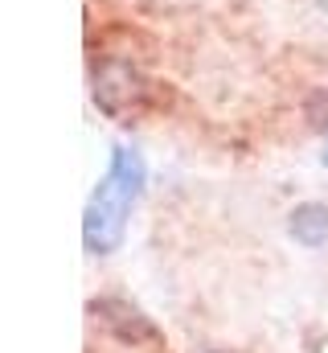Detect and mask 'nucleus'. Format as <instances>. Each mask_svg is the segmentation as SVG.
I'll return each mask as SVG.
<instances>
[{
	"mask_svg": "<svg viewBox=\"0 0 328 353\" xmlns=\"http://www.w3.org/2000/svg\"><path fill=\"white\" fill-rule=\"evenodd\" d=\"M140 181H144L140 161H136L127 148H119L115 161H111V173L99 185V193L90 197V210H86V247H90V251H111V247L119 243V234H123V214H127V205H132Z\"/></svg>",
	"mask_w": 328,
	"mask_h": 353,
	"instance_id": "nucleus-1",
	"label": "nucleus"
},
{
	"mask_svg": "<svg viewBox=\"0 0 328 353\" xmlns=\"http://www.w3.org/2000/svg\"><path fill=\"white\" fill-rule=\"evenodd\" d=\"M140 94H144V87H140L136 70L123 66V62H107V66L94 74V99H99V107H103L107 115H123V111H132Z\"/></svg>",
	"mask_w": 328,
	"mask_h": 353,
	"instance_id": "nucleus-2",
	"label": "nucleus"
},
{
	"mask_svg": "<svg viewBox=\"0 0 328 353\" xmlns=\"http://www.w3.org/2000/svg\"><path fill=\"white\" fill-rule=\"evenodd\" d=\"M291 234L304 243V247H320L328 239V210L325 205H300L296 214H291Z\"/></svg>",
	"mask_w": 328,
	"mask_h": 353,
	"instance_id": "nucleus-3",
	"label": "nucleus"
},
{
	"mask_svg": "<svg viewBox=\"0 0 328 353\" xmlns=\"http://www.w3.org/2000/svg\"><path fill=\"white\" fill-rule=\"evenodd\" d=\"M320 8H328V0H320Z\"/></svg>",
	"mask_w": 328,
	"mask_h": 353,
	"instance_id": "nucleus-4",
	"label": "nucleus"
},
{
	"mask_svg": "<svg viewBox=\"0 0 328 353\" xmlns=\"http://www.w3.org/2000/svg\"><path fill=\"white\" fill-rule=\"evenodd\" d=\"M325 165H328V152H325Z\"/></svg>",
	"mask_w": 328,
	"mask_h": 353,
	"instance_id": "nucleus-5",
	"label": "nucleus"
}]
</instances>
